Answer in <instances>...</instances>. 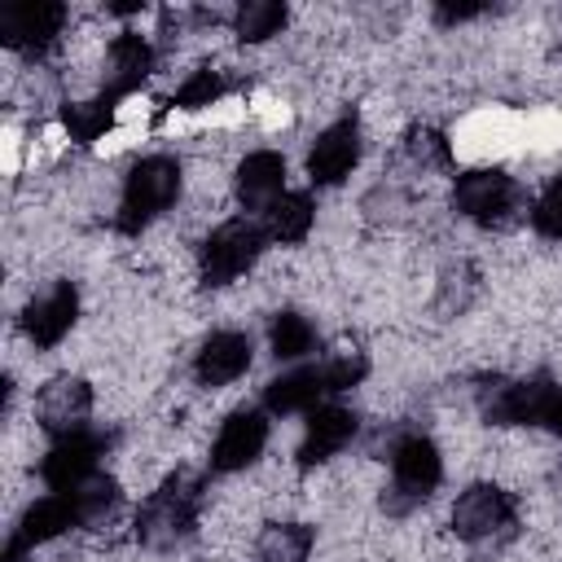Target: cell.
<instances>
[{
  "mask_svg": "<svg viewBox=\"0 0 562 562\" xmlns=\"http://www.w3.org/2000/svg\"><path fill=\"white\" fill-rule=\"evenodd\" d=\"M154 75V44L136 31H119L105 48V70H101V101L119 105L123 97H132L145 79Z\"/></svg>",
  "mask_w": 562,
  "mask_h": 562,
  "instance_id": "7c38bea8",
  "label": "cell"
},
{
  "mask_svg": "<svg viewBox=\"0 0 562 562\" xmlns=\"http://www.w3.org/2000/svg\"><path fill=\"white\" fill-rule=\"evenodd\" d=\"M250 369V334L241 329H215L193 360V378L202 386H228Z\"/></svg>",
  "mask_w": 562,
  "mask_h": 562,
  "instance_id": "ac0fdd59",
  "label": "cell"
},
{
  "mask_svg": "<svg viewBox=\"0 0 562 562\" xmlns=\"http://www.w3.org/2000/svg\"><path fill=\"white\" fill-rule=\"evenodd\" d=\"M544 426L562 439V386H558V395H553V404H549V413H544Z\"/></svg>",
  "mask_w": 562,
  "mask_h": 562,
  "instance_id": "f546056e",
  "label": "cell"
},
{
  "mask_svg": "<svg viewBox=\"0 0 562 562\" xmlns=\"http://www.w3.org/2000/svg\"><path fill=\"white\" fill-rule=\"evenodd\" d=\"M88 413H92V386L83 378H75V373H61V378L44 382L40 395H35V422L53 439L83 430Z\"/></svg>",
  "mask_w": 562,
  "mask_h": 562,
  "instance_id": "5bb4252c",
  "label": "cell"
},
{
  "mask_svg": "<svg viewBox=\"0 0 562 562\" xmlns=\"http://www.w3.org/2000/svg\"><path fill=\"white\" fill-rule=\"evenodd\" d=\"M66 26V4L57 0H22L0 9V44L26 57H44Z\"/></svg>",
  "mask_w": 562,
  "mask_h": 562,
  "instance_id": "8fae6325",
  "label": "cell"
},
{
  "mask_svg": "<svg viewBox=\"0 0 562 562\" xmlns=\"http://www.w3.org/2000/svg\"><path fill=\"white\" fill-rule=\"evenodd\" d=\"M61 123H66L70 140L92 145V140H101V136L110 132L114 105H105L101 97H92V101H66V105H61Z\"/></svg>",
  "mask_w": 562,
  "mask_h": 562,
  "instance_id": "cb8c5ba5",
  "label": "cell"
},
{
  "mask_svg": "<svg viewBox=\"0 0 562 562\" xmlns=\"http://www.w3.org/2000/svg\"><path fill=\"white\" fill-rule=\"evenodd\" d=\"M180 198V162L171 154H149L140 158L127 180H123V198H119V215L114 228L136 237L145 233L162 211H171V202Z\"/></svg>",
  "mask_w": 562,
  "mask_h": 562,
  "instance_id": "277c9868",
  "label": "cell"
},
{
  "mask_svg": "<svg viewBox=\"0 0 562 562\" xmlns=\"http://www.w3.org/2000/svg\"><path fill=\"white\" fill-rule=\"evenodd\" d=\"M233 189H237V202L246 211H268L281 193H285V158L277 149H255L237 162V176H233Z\"/></svg>",
  "mask_w": 562,
  "mask_h": 562,
  "instance_id": "d6986e66",
  "label": "cell"
},
{
  "mask_svg": "<svg viewBox=\"0 0 562 562\" xmlns=\"http://www.w3.org/2000/svg\"><path fill=\"white\" fill-rule=\"evenodd\" d=\"M70 496L79 501L83 527H101V522L114 514V505H119V479H114V474H105V470H97V474H92L88 483H79Z\"/></svg>",
  "mask_w": 562,
  "mask_h": 562,
  "instance_id": "d4e9b609",
  "label": "cell"
},
{
  "mask_svg": "<svg viewBox=\"0 0 562 562\" xmlns=\"http://www.w3.org/2000/svg\"><path fill=\"white\" fill-rule=\"evenodd\" d=\"M369 373V360L360 351H342V356H325L316 364H294L290 373L272 378L263 386V408L285 417V413H312L321 408L329 395L351 391L360 378Z\"/></svg>",
  "mask_w": 562,
  "mask_h": 562,
  "instance_id": "6da1fadb",
  "label": "cell"
},
{
  "mask_svg": "<svg viewBox=\"0 0 562 562\" xmlns=\"http://www.w3.org/2000/svg\"><path fill=\"white\" fill-rule=\"evenodd\" d=\"M75 316H79V290H75V281H53L44 294H35L22 307V334L40 351H48V347H57L75 329Z\"/></svg>",
  "mask_w": 562,
  "mask_h": 562,
  "instance_id": "9a60e30c",
  "label": "cell"
},
{
  "mask_svg": "<svg viewBox=\"0 0 562 562\" xmlns=\"http://www.w3.org/2000/svg\"><path fill=\"white\" fill-rule=\"evenodd\" d=\"M198 509H202V479L189 470H176L158 483V492L140 505L136 514V540L145 549H180L198 531Z\"/></svg>",
  "mask_w": 562,
  "mask_h": 562,
  "instance_id": "7a4b0ae2",
  "label": "cell"
},
{
  "mask_svg": "<svg viewBox=\"0 0 562 562\" xmlns=\"http://www.w3.org/2000/svg\"><path fill=\"white\" fill-rule=\"evenodd\" d=\"M479 13H487V9H483V4H435V22H443V26L470 22V18H479Z\"/></svg>",
  "mask_w": 562,
  "mask_h": 562,
  "instance_id": "f1b7e54d",
  "label": "cell"
},
{
  "mask_svg": "<svg viewBox=\"0 0 562 562\" xmlns=\"http://www.w3.org/2000/svg\"><path fill=\"white\" fill-rule=\"evenodd\" d=\"M268 347H272L277 360L294 364V360H307L321 347V334L303 312H277L272 325H268Z\"/></svg>",
  "mask_w": 562,
  "mask_h": 562,
  "instance_id": "44dd1931",
  "label": "cell"
},
{
  "mask_svg": "<svg viewBox=\"0 0 562 562\" xmlns=\"http://www.w3.org/2000/svg\"><path fill=\"white\" fill-rule=\"evenodd\" d=\"M312 544H316V531L307 522H268L259 531L255 553L259 562H307Z\"/></svg>",
  "mask_w": 562,
  "mask_h": 562,
  "instance_id": "7402d4cb",
  "label": "cell"
},
{
  "mask_svg": "<svg viewBox=\"0 0 562 562\" xmlns=\"http://www.w3.org/2000/svg\"><path fill=\"white\" fill-rule=\"evenodd\" d=\"M386 461H391V483L382 487V509L391 518H404L422 501L435 496V487L443 479V457H439L430 435L408 430V435L386 443Z\"/></svg>",
  "mask_w": 562,
  "mask_h": 562,
  "instance_id": "3957f363",
  "label": "cell"
},
{
  "mask_svg": "<svg viewBox=\"0 0 562 562\" xmlns=\"http://www.w3.org/2000/svg\"><path fill=\"white\" fill-rule=\"evenodd\" d=\"M518 522V505L505 487L496 483H470L457 505H452V531L470 544H483V540H496V536H509Z\"/></svg>",
  "mask_w": 562,
  "mask_h": 562,
  "instance_id": "9c48e42d",
  "label": "cell"
},
{
  "mask_svg": "<svg viewBox=\"0 0 562 562\" xmlns=\"http://www.w3.org/2000/svg\"><path fill=\"white\" fill-rule=\"evenodd\" d=\"M531 228H536L540 237L562 241V176L536 198V206H531Z\"/></svg>",
  "mask_w": 562,
  "mask_h": 562,
  "instance_id": "4316f807",
  "label": "cell"
},
{
  "mask_svg": "<svg viewBox=\"0 0 562 562\" xmlns=\"http://www.w3.org/2000/svg\"><path fill=\"white\" fill-rule=\"evenodd\" d=\"M360 430V417L342 404H321L307 413V430H303V443H299V465L312 470L329 457H338Z\"/></svg>",
  "mask_w": 562,
  "mask_h": 562,
  "instance_id": "e0dca14e",
  "label": "cell"
},
{
  "mask_svg": "<svg viewBox=\"0 0 562 562\" xmlns=\"http://www.w3.org/2000/svg\"><path fill=\"white\" fill-rule=\"evenodd\" d=\"M356 162H360V123L347 114V119L329 123V127L316 136V145L307 149V180H312L316 189L342 184Z\"/></svg>",
  "mask_w": 562,
  "mask_h": 562,
  "instance_id": "2e32d148",
  "label": "cell"
},
{
  "mask_svg": "<svg viewBox=\"0 0 562 562\" xmlns=\"http://www.w3.org/2000/svg\"><path fill=\"white\" fill-rule=\"evenodd\" d=\"M316 224V202L307 189H285L268 211H263V233L268 241H281V246H299Z\"/></svg>",
  "mask_w": 562,
  "mask_h": 562,
  "instance_id": "ffe728a7",
  "label": "cell"
},
{
  "mask_svg": "<svg viewBox=\"0 0 562 562\" xmlns=\"http://www.w3.org/2000/svg\"><path fill=\"white\" fill-rule=\"evenodd\" d=\"M408 154H413L422 167H426V162H443V158H448V149H443V140H439L435 132H413V136H408Z\"/></svg>",
  "mask_w": 562,
  "mask_h": 562,
  "instance_id": "83f0119b",
  "label": "cell"
},
{
  "mask_svg": "<svg viewBox=\"0 0 562 562\" xmlns=\"http://www.w3.org/2000/svg\"><path fill=\"white\" fill-rule=\"evenodd\" d=\"M558 395V382L536 378H492L479 386V413L496 426H544V413Z\"/></svg>",
  "mask_w": 562,
  "mask_h": 562,
  "instance_id": "52a82bcc",
  "label": "cell"
},
{
  "mask_svg": "<svg viewBox=\"0 0 562 562\" xmlns=\"http://www.w3.org/2000/svg\"><path fill=\"white\" fill-rule=\"evenodd\" d=\"M452 211L483 224V228H505L527 211V193L522 184L501 171V167H474L461 171L452 184Z\"/></svg>",
  "mask_w": 562,
  "mask_h": 562,
  "instance_id": "5b68a950",
  "label": "cell"
},
{
  "mask_svg": "<svg viewBox=\"0 0 562 562\" xmlns=\"http://www.w3.org/2000/svg\"><path fill=\"white\" fill-rule=\"evenodd\" d=\"M110 443H114V435L110 430H92V426H83L75 435H61L44 452L40 479L48 483V492H75L79 483H88L101 470V457L110 452Z\"/></svg>",
  "mask_w": 562,
  "mask_h": 562,
  "instance_id": "ba28073f",
  "label": "cell"
},
{
  "mask_svg": "<svg viewBox=\"0 0 562 562\" xmlns=\"http://www.w3.org/2000/svg\"><path fill=\"white\" fill-rule=\"evenodd\" d=\"M268 443V417L263 408H233L211 443V474H237L259 461Z\"/></svg>",
  "mask_w": 562,
  "mask_h": 562,
  "instance_id": "4fadbf2b",
  "label": "cell"
},
{
  "mask_svg": "<svg viewBox=\"0 0 562 562\" xmlns=\"http://www.w3.org/2000/svg\"><path fill=\"white\" fill-rule=\"evenodd\" d=\"M268 246V233L259 220H224L220 228H211V237L198 246V277L206 290H220V285H233L241 272L255 268V259L263 255Z\"/></svg>",
  "mask_w": 562,
  "mask_h": 562,
  "instance_id": "8992f818",
  "label": "cell"
},
{
  "mask_svg": "<svg viewBox=\"0 0 562 562\" xmlns=\"http://www.w3.org/2000/svg\"><path fill=\"white\" fill-rule=\"evenodd\" d=\"M285 4L281 0H246V4H237L233 9V31H237V40L241 44H263V40H272V35H281V26H285Z\"/></svg>",
  "mask_w": 562,
  "mask_h": 562,
  "instance_id": "603a6c76",
  "label": "cell"
},
{
  "mask_svg": "<svg viewBox=\"0 0 562 562\" xmlns=\"http://www.w3.org/2000/svg\"><path fill=\"white\" fill-rule=\"evenodd\" d=\"M224 92H228V79H224L220 70H211V66H198V70L171 92V105H176V110H202V105H215Z\"/></svg>",
  "mask_w": 562,
  "mask_h": 562,
  "instance_id": "484cf974",
  "label": "cell"
},
{
  "mask_svg": "<svg viewBox=\"0 0 562 562\" xmlns=\"http://www.w3.org/2000/svg\"><path fill=\"white\" fill-rule=\"evenodd\" d=\"M70 527H83V514H79V501L70 492H48L40 496L35 505H26V514L18 518V527L9 531V544H4V562H22L26 553H35L40 544L66 536Z\"/></svg>",
  "mask_w": 562,
  "mask_h": 562,
  "instance_id": "30bf717a",
  "label": "cell"
}]
</instances>
